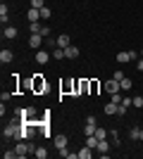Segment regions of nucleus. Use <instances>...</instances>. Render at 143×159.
<instances>
[{
  "mask_svg": "<svg viewBox=\"0 0 143 159\" xmlns=\"http://www.w3.org/2000/svg\"><path fill=\"white\" fill-rule=\"evenodd\" d=\"M34 150H36V147L31 145V143H24V140L17 143V147H14V152H17V157H19V159H24L29 152H34Z\"/></svg>",
  "mask_w": 143,
  "mask_h": 159,
  "instance_id": "obj_1",
  "label": "nucleus"
},
{
  "mask_svg": "<svg viewBox=\"0 0 143 159\" xmlns=\"http://www.w3.org/2000/svg\"><path fill=\"white\" fill-rule=\"evenodd\" d=\"M138 55L134 52V50H126V52H117V62L119 64H126V62H131V60H136Z\"/></svg>",
  "mask_w": 143,
  "mask_h": 159,
  "instance_id": "obj_2",
  "label": "nucleus"
},
{
  "mask_svg": "<svg viewBox=\"0 0 143 159\" xmlns=\"http://www.w3.org/2000/svg\"><path fill=\"white\" fill-rule=\"evenodd\" d=\"M102 88H105V90H107L110 95H112V93H119V90H122V86H119V81H117V79L105 81V86H102Z\"/></svg>",
  "mask_w": 143,
  "mask_h": 159,
  "instance_id": "obj_3",
  "label": "nucleus"
},
{
  "mask_svg": "<svg viewBox=\"0 0 143 159\" xmlns=\"http://www.w3.org/2000/svg\"><path fill=\"white\" fill-rule=\"evenodd\" d=\"M29 45L34 48V50H41V45H43V36H41V33H31V36H29Z\"/></svg>",
  "mask_w": 143,
  "mask_h": 159,
  "instance_id": "obj_4",
  "label": "nucleus"
},
{
  "mask_svg": "<svg viewBox=\"0 0 143 159\" xmlns=\"http://www.w3.org/2000/svg\"><path fill=\"white\" fill-rule=\"evenodd\" d=\"M34 90H38V93H45V90H48V83L41 79V76H36V79H34Z\"/></svg>",
  "mask_w": 143,
  "mask_h": 159,
  "instance_id": "obj_5",
  "label": "nucleus"
},
{
  "mask_svg": "<svg viewBox=\"0 0 143 159\" xmlns=\"http://www.w3.org/2000/svg\"><path fill=\"white\" fill-rule=\"evenodd\" d=\"M67 135H64V133H60V135H55V147H57V150H64V147H67Z\"/></svg>",
  "mask_w": 143,
  "mask_h": 159,
  "instance_id": "obj_6",
  "label": "nucleus"
},
{
  "mask_svg": "<svg viewBox=\"0 0 143 159\" xmlns=\"http://www.w3.org/2000/svg\"><path fill=\"white\" fill-rule=\"evenodd\" d=\"M110 147H112V143L105 138V140H100V143H98V147H95V150H98L100 154H107V152H110Z\"/></svg>",
  "mask_w": 143,
  "mask_h": 159,
  "instance_id": "obj_7",
  "label": "nucleus"
},
{
  "mask_svg": "<svg viewBox=\"0 0 143 159\" xmlns=\"http://www.w3.org/2000/svg\"><path fill=\"white\" fill-rule=\"evenodd\" d=\"M50 57H53V55H48L45 50H38V52H36V62H38V64H48Z\"/></svg>",
  "mask_w": 143,
  "mask_h": 159,
  "instance_id": "obj_8",
  "label": "nucleus"
},
{
  "mask_svg": "<svg viewBox=\"0 0 143 159\" xmlns=\"http://www.w3.org/2000/svg\"><path fill=\"white\" fill-rule=\"evenodd\" d=\"M88 93H91V81L81 79L79 81V95H88Z\"/></svg>",
  "mask_w": 143,
  "mask_h": 159,
  "instance_id": "obj_9",
  "label": "nucleus"
},
{
  "mask_svg": "<svg viewBox=\"0 0 143 159\" xmlns=\"http://www.w3.org/2000/svg\"><path fill=\"white\" fill-rule=\"evenodd\" d=\"M12 60H14L12 50H0V62H2V64H10Z\"/></svg>",
  "mask_w": 143,
  "mask_h": 159,
  "instance_id": "obj_10",
  "label": "nucleus"
},
{
  "mask_svg": "<svg viewBox=\"0 0 143 159\" xmlns=\"http://www.w3.org/2000/svg\"><path fill=\"white\" fill-rule=\"evenodd\" d=\"M64 57H67V60H74V57H79V48H76V45L64 48Z\"/></svg>",
  "mask_w": 143,
  "mask_h": 159,
  "instance_id": "obj_11",
  "label": "nucleus"
},
{
  "mask_svg": "<svg viewBox=\"0 0 143 159\" xmlns=\"http://www.w3.org/2000/svg\"><path fill=\"white\" fill-rule=\"evenodd\" d=\"M26 17H29V21H38L41 19V10H36V7H31L26 12Z\"/></svg>",
  "mask_w": 143,
  "mask_h": 159,
  "instance_id": "obj_12",
  "label": "nucleus"
},
{
  "mask_svg": "<svg viewBox=\"0 0 143 159\" xmlns=\"http://www.w3.org/2000/svg\"><path fill=\"white\" fill-rule=\"evenodd\" d=\"M72 45V40H69V36L67 33H62L60 38H57V48H69Z\"/></svg>",
  "mask_w": 143,
  "mask_h": 159,
  "instance_id": "obj_13",
  "label": "nucleus"
},
{
  "mask_svg": "<svg viewBox=\"0 0 143 159\" xmlns=\"http://www.w3.org/2000/svg\"><path fill=\"white\" fill-rule=\"evenodd\" d=\"M117 112H119V105H115V102H107V105H105V114H110V116H115Z\"/></svg>",
  "mask_w": 143,
  "mask_h": 159,
  "instance_id": "obj_14",
  "label": "nucleus"
},
{
  "mask_svg": "<svg viewBox=\"0 0 143 159\" xmlns=\"http://www.w3.org/2000/svg\"><path fill=\"white\" fill-rule=\"evenodd\" d=\"M129 138L131 140H141V143H143V128H134V131L129 133Z\"/></svg>",
  "mask_w": 143,
  "mask_h": 159,
  "instance_id": "obj_15",
  "label": "nucleus"
},
{
  "mask_svg": "<svg viewBox=\"0 0 143 159\" xmlns=\"http://www.w3.org/2000/svg\"><path fill=\"white\" fill-rule=\"evenodd\" d=\"M119 86H122V90H131V86H134V81H131L129 76H124V79L119 81Z\"/></svg>",
  "mask_w": 143,
  "mask_h": 159,
  "instance_id": "obj_16",
  "label": "nucleus"
},
{
  "mask_svg": "<svg viewBox=\"0 0 143 159\" xmlns=\"http://www.w3.org/2000/svg\"><path fill=\"white\" fill-rule=\"evenodd\" d=\"M107 135H110V131H105L102 126H98V128H95V138H98V140H105Z\"/></svg>",
  "mask_w": 143,
  "mask_h": 159,
  "instance_id": "obj_17",
  "label": "nucleus"
},
{
  "mask_svg": "<svg viewBox=\"0 0 143 159\" xmlns=\"http://www.w3.org/2000/svg\"><path fill=\"white\" fill-rule=\"evenodd\" d=\"M2 36H5V38H17V29H14V26H5Z\"/></svg>",
  "mask_w": 143,
  "mask_h": 159,
  "instance_id": "obj_18",
  "label": "nucleus"
},
{
  "mask_svg": "<svg viewBox=\"0 0 143 159\" xmlns=\"http://www.w3.org/2000/svg\"><path fill=\"white\" fill-rule=\"evenodd\" d=\"M98 143H100V140L95 138V135H86V145H88L91 150H95V147H98Z\"/></svg>",
  "mask_w": 143,
  "mask_h": 159,
  "instance_id": "obj_19",
  "label": "nucleus"
},
{
  "mask_svg": "<svg viewBox=\"0 0 143 159\" xmlns=\"http://www.w3.org/2000/svg\"><path fill=\"white\" fill-rule=\"evenodd\" d=\"M95 128H98V124H86L83 126V135H95Z\"/></svg>",
  "mask_w": 143,
  "mask_h": 159,
  "instance_id": "obj_20",
  "label": "nucleus"
},
{
  "mask_svg": "<svg viewBox=\"0 0 143 159\" xmlns=\"http://www.w3.org/2000/svg\"><path fill=\"white\" fill-rule=\"evenodd\" d=\"M91 154H93V150L88 145L83 147V150H79V159H91Z\"/></svg>",
  "mask_w": 143,
  "mask_h": 159,
  "instance_id": "obj_21",
  "label": "nucleus"
},
{
  "mask_svg": "<svg viewBox=\"0 0 143 159\" xmlns=\"http://www.w3.org/2000/svg\"><path fill=\"white\" fill-rule=\"evenodd\" d=\"M34 154H36L38 159H45V157H48V150H45V147H36Z\"/></svg>",
  "mask_w": 143,
  "mask_h": 159,
  "instance_id": "obj_22",
  "label": "nucleus"
},
{
  "mask_svg": "<svg viewBox=\"0 0 143 159\" xmlns=\"http://www.w3.org/2000/svg\"><path fill=\"white\" fill-rule=\"evenodd\" d=\"M29 29H31V33H41V31H43L41 21H31V26H29Z\"/></svg>",
  "mask_w": 143,
  "mask_h": 159,
  "instance_id": "obj_23",
  "label": "nucleus"
},
{
  "mask_svg": "<svg viewBox=\"0 0 143 159\" xmlns=\"http://www.w3.org/2000/svg\"><path fill=\"white\" fill-rule=\"evenodd\" d=\"M53 57H55V60H64V48H55Z\"/></svg>",
  "mask_w": 143,
  "mask_h": 159,
  "instance_id": "obj_24",
  "label": "nucleus"
},
{
  "mask_svg": "<svg viewBox=\"0 0 143 159\" xmlns=\"http://www.w3.org/2000/svg\"><path fill=\"white\" fill-rule=\"evenodd\" d=\"M0 19H2V24L7 21V5H5V2L0 5Z\"/></svg>",
  "mask_w": 143,
  "mask_h": 159,
  "instance_id": "obj_25",
  "label": "nucleus"
},
{
  "mask_svg": "<svg viewBox=\"0 0 143 159\" xmlns=\"http://www.w3.org/2000/svg\"><path fill=\"white\" fill-rule=\"evenodd\" d=\"M50 7H41V19H50Z\"/></svg>",
  "mask_w": 143,
  "mask_h": 159,
  "instance_id": "obj_26",
  "label": "nucleus"
},
{
  "mask_svg": "<svg viewBox=\"0 0 143 159\" xmlns=\"http://www.w3.org/2000/svg\"><path fill=\"white\" fill-rule=\"evenodd\" d=\"M122 98H124V95H119V93H112V102H115V105H122Z\"/></svg>",
  "mask_w": 143,
  "mask_h": 159,
  "instance_id": "obj_27",
  "label": "nucleus"
},
{
  "mask_svg": "<svg viewBox=\"0 0 143 159\" xmlns=\"http://www.w3.org/2000/svg\"><path fill=\"white\" fill-rule=\"evenodd\" d=\"M2 157H5V159H12V157H17V152H14V150H5Z\"/></svg>",
  "mask_w": 143,
  "mask_h": 159,
  "instance_id": "obj_28",
  "label": "nucleus"
},
{
  "mask_svg": "<svg viewBox=\"0 0 143 159\" xmlns=\"http://www.w3.org/2000/svg\"><path fill=\"white\" fill-rule=\"evenodd\" d=\"M31 7H36V10H41V7H45V5H43V0H31Z\"/></svg>",
  "mask_w": 143,
  "mask_h": 159,
  "instance_id": "obj_29",
  "label": "nucleus"
},
{
  "mask_svg": "<svg viewBox=\"0 0 143 159\" xmlns=\"http://www.w3.org/2000/svg\"><path fill=\"white\" fill-rule=\"evenodd\" d=\"M134 107H138V109L143 107V98H141V95H138V98H134Z\"/></svg>",
  "mask_w": 143,
  "mask_h": 159,
  "instance_id": "obj_30",
  "label": "nucleus"
},
{
  "mask_svg": "<svg viewBox=\"0 0 143 159\" xmlns=\"http://www.w3.org/2000/svg\"><path fill=\"white\" fill-rule=\"evenodd\" d=\"M112 79H117V81H122V79H124V74H122V71H115V74H112Z\"/></svg>",
  "mask_w": 143,
  "mask_h": 159,
  "instance_id": "obj_31",
  "label": "nucleus"
},
{
  "mask_svg": "<svg viewBox=\"0 0 143 159\" xmlns=\"http://www.w3.org/2000/svg\"><path fill=\"white\" fill-rule=\"evenodd\" d=\"M136 69H138V71H143V57H141V60L136 62Z\"/></svg>",
  "mask_w": 143,
  "mask_h": 159,
  "instance_id": "obj_32",
  "label": "nucleus"
},
{
  "mask_svg": "<svg viewBox=\"0 0 143 159\" xmlns=\"http://www.w3.org/2000/svg\"><path fill=\"white\" fill-rule=\"evenodd\" d=\"M141 57H143V48H141Z\"/></svg>",
  "mask_w": 143,
  "mask_h": 159,
  "instance_id": "obj_33",
  "label": "nucleus"
}]
</instances>
